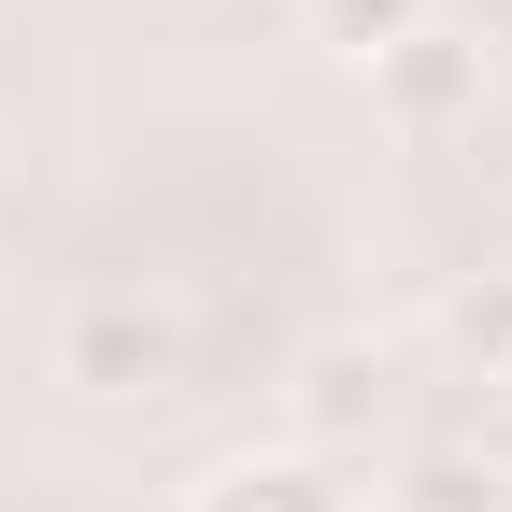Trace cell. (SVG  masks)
I'll return each mask as SVG.
<instances>
[{
  "instance_id": "obj_6",
  "label": "cell",
  "mask_w": 512,
  "mask_h": 512,
  "mask_svg": "<svg viewBox=\"0 0 512 512\" xmlns=\"http://www.w3.org/2000/svg\"><path fill=\"white\" fill-rule=\"evenodd\" d=\"M370 384H384V370H370V342H328V356L299 370V456H313V441H342V427L370 413Z\"/></svg>"
},
{
  "instance_id": "obj_5",
  "label": "cell",
  "mask_w": 512,
  "mask_h": 512,
  "mask_svg": "<svg viewBox=\"0 0 512 512\" xmlns=\"http://www.w3.org/2000/svg\"><path fill=\"white\" fill-rule=\"evenodd\" d=\"M441 356L484 370V384H512V271H456L441 285Z\"/></svg>"
},
{
  "instance_id": "obj_8",
  "label": "cell",
  "mask_w": 512,
  "mask_h": 512,
  "mask_svg": "<svg viewBox=\"0 0 512 512\" xmlns=\"http://www.w3.org/2000/svg\"><path fill=\"white\" fill-rule=\"evenodd\" d=\"M342 512H413V498H342Z\"/></svg>"
},
{
  "instance_id": "obj_4",
  "label": "cell",
  "mask_w": 512,
  "mask_h": 512,
  "mask_svg": "<svg viewBox=\"0 0 512 512\" xmlns=\"http://www.w3.org/2000/svg\"><path fill=\"white\" fill-rule=\"evenodd\" d=\"M285 15H299V43L328 57V72H370V57H399L441 0H285Z\"/></svg>"
},
{
  "instance_id": "obj_7",
  "label": "cell",
  "mask_w": 512,
  "mask_h": 512,
  "mask_svg": "<svg viewBox=\"0 0 512 512\" xmlns=\"http://www.w3.org/2000/svg\"><path fill=\"white\" fill-rule=\"evenodd\" d=\"M399 498H413V512H498L512 484H498V470H470V456H427V470H413Z\"/></svg>"
},
{
  "instance_id": "obj_1",
  "label": "cell",
  "mask_w": 512,
  "mask_h": 512,
  "mask_svg": "<svg viewBox=\"0 0 512 512\" xmlns=\"http://www.w3.org/2000/svg\"><path fill=\"white\" fill-rule=\"evenodd\" d=\"M57 370H72L86 399H171L185 384V313L171 299H72Z\"/></svg>"
},
{
  "instance_id": "obj_2",
  "label": "cell",
  "mask_w": 512,
  "mask_h": 512,
  "mask_svg": "<svg viewBox=\"0 0 512 512\" xmlns=\"http://www.w3.org/2000/svg\"><path fill=\"white\" fill-rule=\"evenodd\" d=\"M370 114L384 128H413V143H441V128H470L484 114V29H456V15H427L399 57H370Z\"/></svg>"
},
{
  "instance_id": "obj_9",
  "label": "cell",
  "mask_w": 512,
  "mask_h": 512,
  "mask_svg": "<svg viewBox=\"0 0 512 512\" xmlns=\"http://www.w3.org/2000/svg\"><path fill=\"white\" fill-rule=\"evenodd\" d=\"M498 399H512V384H498Z\"/></svg>"
},
{
  "instance_id": "obj_3",
  "label": "cell",
  "mask_w": 512,
  "mask_h": 512,
  "mask_svg": "<svg viewBox=\"0 0 512 512\" xmlns=\"http://www.w3.org/2000/svg\"><path fill=\"white\" fill-rule=\"evenodd\" d=\"M185 512H342V484H328V456H228V470H200V498Z\"/></svg>"
}]
</instances>
